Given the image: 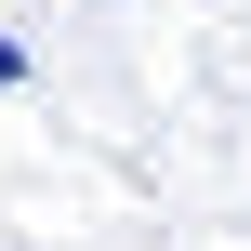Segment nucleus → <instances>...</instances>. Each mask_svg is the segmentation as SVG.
I'll return each instance as SVG.
<instances>
[{
  "label": "nucleus",
  "instance_id": "1",
  "mask_svg": "<svg viewBox=\"0 0 251 251\" xmlns=\"http://www.w3.org/2000/svg\"><path fill=\"white\" fill-rule=\"evenodd\" d=\"M13 79H26V40H13V26H0V93H13Z\"/></svg>",
  "mask_w": 251,
  "mask_h": 251
}]
</instances>
